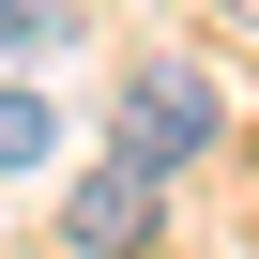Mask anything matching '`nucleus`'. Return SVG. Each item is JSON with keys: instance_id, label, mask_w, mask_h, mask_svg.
<instances>
[{"instance_id": "1", "label": "nucleus", "mask_w": 259, "mask_h": 259, "mask_svg": "<svg viewBox=\"0 0 259 259\" xmlns=\"http://www.w3.org/2000/svg\"><path fill=\"white\" fill-rule=\"evenodd\" d=\"M61 244H76V259H153V244H168V168H153V153L76 168V183H61Z\"/></svg>"}, {"instance_id": "5", "label": "nucleus", "mask_w": 259, "mask_h": 259, "mask_svg": "<svg viewBox=\"0 0 259 259\" xmlns=\"http://www.w3.org/2000/svg\"><path fill=\"white\" fill-rule=\"evenodd\" d=\"M229 31H244V46H259V0H229Z\"/></svg>"}, {"instance_id": "4", "label": "nucleus", "mask_w": 259, "mask_h": 259, "mask_svg": "<svg viewBox=\"0 0 259 259\" xmlns=\"http://www.w3.org/2000/svg\"><path fill=\"white\" fill-rule=\"evenodd\" d=\"M46 46H76V0H0V61H46Z\"/></svg>"}, {"instance_id": "2", "label": "nucleus", "mask_w": 259, "mask_h": 259, "mask_svg": "<svg viewBox=\"0 0 259 259\" xmlns=\"http://www.w3.org/2000/svg\"><path fill=\"white\" fill-rule=\"evenodd\" d=\"M213 122H229V92H213L183 46L122 76V153H153V168H198V153H213Z\"/></svg>"}, {"instance_id": "3", "label": "nucleus", "mask_w": 259, "mask_h": 259, "mask_svg": "<svg viewBox=\"0 0 259 259\" xmlns=\"http://www.w3.org/2000/svg\"><path fill=\"white\" fill-rule=\"evenodd\" d=\"M0 168H61V107L31 76H0Z\"/></svg>"}]
</instances>
